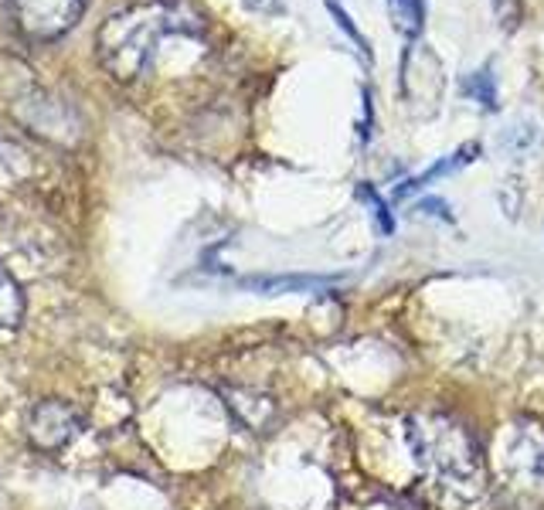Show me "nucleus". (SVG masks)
I'll use <instances>...</instances> for the list:
<instances>
[{
	"label": "nucleus",
	"instance_id": "3",
	"mask_svg": "<svg viewBox=\"0 0 544 510\" xmlns=\"http://www.w3.org/2000/svg\"><path fill=\"white\" fill-rule=\"evenodd\" d=\"M483 154V147L480 143H463L459 150H452L450 157H442V160H435L433 167L429 170H422V174H415V177H408L405 184L395 187V201H405L408 194H415V191H422V187H429L433 181H439V177H446V174H452V170H459V167H467V164H473L477 157Z\"/></svg>",
	"mask_w": 544,
	"mask_h": 510
},
{
	"label": "nucleus",
	"instance_id": "5",
	"mask_svg": "<svg viewBox=\"0 0 544 510\" xmlns=\"http://www.w3.org/2000/svg\"><path fill=\"white\" fill-rule=\"evenodd\" d=\"M463 93H467L469 99L483 103L486 109H497V82H494L490 65H483L480 72H469L467 82H463Z\"/></svg>",
	"mask_w": 544,
	"mask_h": 510
},
{
	"label": "nucleus",
	"instance_id": "6",
	"mask_svg": "<svg viewBox=\"0 0 544 510\" xmlns=\"http://www.w3.org/2000/svg\"><path fill=\"white\" fill-rule=\"evenodd\" d=\"M326 4V11H330V17H334V21H337V28H341L343 34H347V38H351V41H354V48H358L361 55H364V58H371V45H368V38H364V34L358 31V24H354V17L347 14V11H343L341 4H337V0H324Z\"/></svg>",
	"mask_w": 544,
	"mask_h": 510
},
{
	"label": "nucleus",
	"instance_id": "9",
	"mask_svg": "<svg viewBox=\"0 0 544 510\" xmlns=\"http://www.w3.org/2000/svg\"><path fill=\"white\" fill-rule=\"evenodd\" d=\"M415 211H422V215H435L442 218V221H452V211L446 201H439V198H425V201L415 204Z\"/></svg>",
	"mask_w": 544,
	"mask_h": 510
},
{
	"label": "nucleus",
	"instance_id": "4",
	"mask_svg": "<svg viewBox=\"0 0 544 510\" xmlns=\"http://www.w3.org/2000/svg\"><path fill=\"white\" fill-rule=\"evenodd\" d=\"M388 17L395 31L408 41H415L425 31V4L422 0H388Z\"/></svg>",
	"mask_w": 544,
	"mask_h": 510
},
{
	"label": "nucleus",
	"instance_id": "8",
	"mask_svg": "<svg viewBox=\"0 0 544 510\" xmlns=\"http://www.w3.org/2000/svg\"><path fill=\"white\" fill-rule=\"evenodd\" d=\"M245 11L259 17H282L286 14V0H238Z\"/></svg>",
	"mask_w": 544,
	"mask_h": 510
},
{
	"label": "nucleus",
	"instance_id": "2",
	"mask_svg": "<svg viewBox=\"0 0 544 510\" xmlns=\"http://www.w3.org/2000/svg\"><path fill=\"white\" fill-rule=\"evenodd\" d=\"M7 17L28 41H55L76 28L85 0H4Z\"/></svg>",
	"mask_w": 544,
	"mask_h": 510
},
{
	"label": "nucleus",
	"instance_id": "7",
	"mask_svg": "<svg viewBox=\"0 0 544 510\" xmlns=\"http://www.w3.org/2000/svg\"><path fill=\"white\" fill-rule=\"evenodd\" d=\"M358 194H361V198H364V201H368V204H371L374 218L381 221V232H385V235L395 232V218H391L388 204H385V201H381V198H378V191H374V187H368V184H361V187H358Z\"/></svg>",
	"mask_w": 544,
	"mask_h": 510
},
{
	"label": "nucleus",
	"instance_id": "1",
	"mask_svg": "<svg viewBox=\"0 0 544 510\" xmlns=\"http://www.w3.org/2000/svg\"><path fill=\"white\" fill-rule=\"evenodd\" d=\"M171 31H201V17L191 14L184 4L154 0L126 14H112L99 31V62L120 82H133L150 68L156 41Z\"/></svg>",
	"mask_w": 544,
	"mask_h": 510
}]
</instances>
